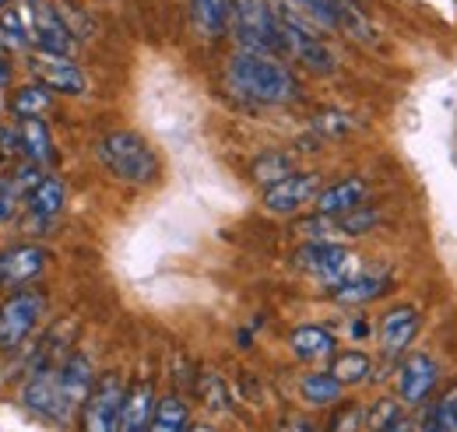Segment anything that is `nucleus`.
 Segmentation results:
<instances>
[{
	"instance_id": "obj_1",
	"label": "nucleus",
	"mask_w": 457,
	"mask_h": 432,
	"mask_svg": "<svg viewBox=\"0 0 457 432\" xmlns=\"http://www.w3.org/2000/svg\"><path fill=\"white\" fill-rule=\"evenodd\" d=\"M226 81L236 96L257 106H288L299 99V81L278 56L239 50L226 67Z\"/></svg>"
},
{
	"instance_id": "obj_2",
	"label": "nucleus",
	"mask_w": 457,
	"mask_h": 432,
	"mask_svg": "<svg viewBox=\"0 0 457 432\" xmlns=\"http://www.w3.org/2000/svg\"><path fill=\"white\" fill-rule=\"evenodd\" d=\"M96 159L113 179L130 183V187H152L159 179V172H162V162L152 152V145L134 130L103 134L96 141Z\"/></svg>"
},
{
	"instance_id": "obj_3",
	"label": "nucleus",
	"mask_w": 457,
	"mask_h": 432,
	"mask_svg": "<svg viewBox=\"0 0 457 432\" xmlns=\"http://www.w3.org/2000/svg\"><path fill=\"white\" fill-rule=\"evenodd\" d=\"M275 11H278V25H282V50H286V56L299 60L313 74H335L338 71V56L328 46V39L320 36V29L306 14H299L295 7H288L282 0H275Z\"/></svg>"
},
{
	"instance_id": "obj_4",
	"label": "nucleus",
	"mask_w": 457,
	"mask_h": 432,
	"mask_svg": "<svg viewBox=\"0 0 457 432\" xmlns=\"http://www.w3.org/2000/svg\"><path fill=\"white\" fill-rule=\"evenodd\" d=\"M228 32L236 36L239 50H253V54H268V56H286V50H282L278 11H275L271 0H232Z\"/></svg>"
},
{
	"instance_id": "obj_5",
	"label": "nucleus",
	"mask_w": 457,
	"mask_h": 432,
	"mask_svg": "<svg viewBox=\"0 0 457 432\" xmlns=\"http://www.w3.org/2000/svg\"><path fill=\"white\" fill-rule=\"evenodd\" d=\"M21 404L36 415V419H46L54 426H67L78 411L74 404L67 401L63 386H60V362H43V366H32L29 379L21 383Z\"/></svg>"
},
{
	"instance_id": "obj_6",
	"label": "nucleus",
	"mask_w": 457,
	"mask_h": 432,
	"mask_svg": "<svg viewBox=\"0 0 457 432\" xmlns=\"http://www.w3.org/2000/svg\"><path fill=\"white\" fill-rule=\"evenodd\" d=\"M295 268L317 278L324 288H338L359 270V261L348 246L335 243V239H310L295 250Z\"/></svg>"
},
{
	"instance_id": "obj_7",
	"label": "nucleus",
	"mask_w": 457,
	"mask_h": 432,
	"mask_svg": "<svg viewBox=\"0 0 457 432\" xmlns=\"http://www.w3.org/2000/svg\"><path fill=\"white\" fill-rule=\"evenodd\" d=\"M46 310V295L32 288H18L0 303V352H14L29 341Z\"/></svg>"
},
{
	"instance_id": "obj_8",
	"label": "nucleus",
	"mask_w": 457,
	"mask_h": 432,
	"mask_svg": "<svg viewBox=\"0 0 457 432\" xmlns=\"http://www.w3.org/2000/svg\"><path fill=\"white\" fill-rule=\"evenodd\" d=\"M123 394H127V383L120 373L96 377L85 404H81V432H120Z\"/></svg>"
},
{
	"instance_id": "obj_9",
	"label": "nucleus",
	"mask_w": 457,
	"mask_h": 432,
	"mask_svg": "<svg viewBox=\"0 0 457 432\" xmlns=\"http://www.w3.org/2000/svg\"><path fill=\"white\" fill-rule=\"evenodd\" d=\"M29 32H32V50L50 56H71L74 54V32L63 18V11L54 4H39L32 0V21H29Z\"/></svg>"
},
{
	"instance_id": "obj_10",
	"label": "nucleus",
	"mask_w": 457,
	"mask_h": 432,
	"mask_svg": "<svg viewBox=\"0 0 457 432\" xmlns=\"http://www.w3.org/2000/svg\"><path fill=\"white\" fill-rule=\"evenodd\" d=\"M50 264V253L46 246L39 243H14V246H4L0 250V288L7 292H18V288H29L43 270Z\"/></svg>"
},
{
	"instance_id": "obj_11",
	"label": "nucleus",
	"mask_w": 457,
	"mask_h": 432,
	"mask_svg": "<svg viewBox=\"0 0 457 432\" xmlns=\"http://www.w3.org/2000/svg\"><path fill=\"white\" fill-rule=\"evenodd\" d=\"M320 190H324L320 172H292L286 179L264 187V208L271 215H295L299 208L313 204Z\"/></svg>"
},
{
	"instance_id": "obj_12",
	"label": "nucleus",
	"mask_w": 457,
	"mask_h": 432,
	"mask_svg": "<svg viewBox=\"0 0 457 432\" xmlns=\"http://www.w3.org/2000/svg\"><path fill=\"white\" fill-rule=\"evenodd\" d=\"M67 208V187L60 176H43L29 194H25V228L36 232H50L60 212Z\"/></svg>"
},
{
	"instance_id": "obj_13",
	"label": "nucleus",
	"mask_w": 457,
	"mask_h": 432,
	"mask_svg": "<svg viewBox=\"0 0 457 432\" xmlns=\"http://www.w3.org/2000/svg\"><path fill=\"white\" fill-rule=\"evenodd\" d=\"M436 379H440V366L433 355L426 352H415L408 359H401L398 366V401L401 404H426L429 394L436 390Z\"/></svg>"
},
{
	"instance_id": "obj_14",
	"label": "nucleus",
	"mask_w": 457,
	"mask_h": 432,
	"mask_svg": "<svg viewBox=\"0 0 457 432\" xmlns=\"http://www.w3.org/2000/svg\"><path fill=\"white\" fill-rule=\"evenodd\" d=\"M419 327H422V313H419L415 306H395V310H387V313L380 317V330H377L384 355H391V359L404 355V352L411 348Z\"/></svg>"
},
{
	"instance_id": "obj_15",
	"label": "nucleus",
	"mask_w": 457,
	"mask_h": 432,
	"mask_svg": "<svg viewBox=\"0 0 457 432\" xmlns=\"http://www.w3.org/2000/svg\"><path fill=\"white\" fill-rule=\"evenodd\" d=\"M32 67H36L39 81H43L46 88L60 92V96H85V92H88V78H85V71H81L71 56L39 54L32 60Z\"/></svg>"
},
{
	"instance_id": "obj_16",
	"label": "nucleus",
	"mask_w": 457,
	"mask_h": 432,
	"mask_svg": "<svg viewBox=\"0 0 457 432\" xmlns=\"http://www.w3.org/2000/svg\"><path fill=\"white\" fill-rule=\"evenodd\" d=\"M155 383L148 377L134 379L123 394V411H120V432H148V422L155 415Z\"/></svg>"
},
{
	"instance_id": "obj_17",
	"label": "nucleus",
	"mask_w": 457,
	"mask_h": 432,
	"mask_svg": "<svg viewBox=\"0 0 457 432\" xmlns=\"http://www.w3.org/2000/svg\"><path fill=\"white\" fill-rule=\"evenodd\" d=\"M366 197H370V183L366 179H359V176H348V179H338V183H331V187H324L320 194H317V215H328V218H338L345 212H355V208H362L366 204Z\"/></svg>"
},
{
	"instance_id": "obj_18",
	"label": "nucleus",
	"mask_w": 457,
	"mask_h": 432,
	"mask_svg": "<svg viewBox=\"0 0 457 432\" xmlns=\"http://www.w3.org/2000/svg\"><path fill=\"white\" fill-rule=\"evenodd\" d=\"M288 348H292V355L303 359V362H324V359H331V355L338 352V337H335L328 327L303 324L288 334Z\"/></svg>"
},
{
	"instance_id": "obj_19",
	"label": "nucleus",
	"mask_w": 457,
	"mask_h": 432,
	"mask_svg": "<svg viewBox=\"0 0 457 432\" xmlns=\"http://www.w3.org/2000/svg\"><path fill=\"white\" fill-rule=\"evenodd\" d=\"M92 383H96V370H92L88 355L74 352V355H63V359H60V386H63L67 401L74 404V411L85 404V397H88Z\"/></svg>"
},
{
	"instance_id": "obj_20",
	"label": "nucleus",
	"mask_w": 457,
	"mask_h": 432,
	"mask_svg": "<svg viewBox=\"0 0 457 432\" xmlns=\"http://www.w3.org/2000/svg\"><path fill=\"white\" fill-rule=\"evenodd\" d=\"M387 274L377 270V274H366V270H355L348 281H342L338 288H331V299L342 303V306H362V303H373L377 295L387 292Z\"/></svg>"
},
{
	"instance_id": "obj_21",
	"label": "nucleus",
	"mask_w": 457,
	"mask_h": 432,
	"mask_svg": "<svg viewBox=\"0 0 457 432\" xmlns=\"http://www.w3.org/2000/svg\"><path fill=\"white\" fill-rule=\"evenodd\" d=\"M228 14H232V0H190V21H194L197 36H204V39L226 36Z\"/></svg>"
},
{
	"instance_id": "obj_22",
	"label": "nucleus",
	"mask_w": 457,
	"mask_h": 432,
	"mask_svg": "<svg viewBox=\"0 0 457 432\" xmlns=\"http://www.w3.org/2000/svg\"><path fill=\"white\" fill-rule=\"evenodd\" d=\"M21 148H25V162L50 169L57 162V148H54V134L46 127V120H21Z\"/></svg>"
},
{
	"instance_id": "obj_23",
	"label": "nucleus",
	"mask_w": 457,
	"mask_h": 432,
	"mask_svg": "<svg viewBox=\"0 0 457 432\" xmlns=\"http://www.w3.org/2000/svg\"><path fill=\"white\" fill-rule=\"evenodd\" d=\"M54 99H57L54 88H46L43 81H29V85H21V88L11 96V112H14L18 120H43V116L54 109Z\"/></svg>"
},
{
	"instance_id": "obj_24",
	"label": "nucleus",
	"mask_w": 457,
	"mask_h": 432,
	"mask_svg": "<svg viewBox=\"0 0 457 432\" xmlns=\"http://www.w3.org/2000/svg\"><path fill=\"white\" fill-rule=\"evenodd\" d=\"M342 394L345 386L331 377V370L328 373H306L299 379V397L310 408H335V404H342Z\"/></svg>"
},
{
	"instance_id": "obj_25",
	"label": "nucleus",
	"mask_w": 457,
	"mask_h": 432,
	"mask_svg": "<svg viewBox=\"0 0 457 432\" xmlns=\"http://www.w3.org/2000/svg\"><path fill=\"white\" fill-rule=\"evenodd\" d=\"M187 429H190V408H187V401L176 397V394L159 397L155 415L148 422V432H187Z\"/></svg>"
},
{
	"instance_id": "obj_26",
	"label": "nucleus",
	"mask_w": 457,
	"mask_h": 432,
	"mask_svg": "<svg viewBox=\"0 0 457 432\" xmlns=\"http://www.w3.org/2000/svg\"><path fill=\"white\" fill-rule=\"evenodd\" d=\"M331 377L338 379L342 386H355V383L373 377V359H370L366 352H359V348H352V352H335V355H331Z\"/></svg>"
},
{
	"instance_id": "obj_27",
	"label": "nucleus",
	"mask_w": 457,
	"mask_h": 432,
	"mask_svg": "<svg viewBox=\"0 0 457 432\" xmlns=\"http://www.w3.org/2000/svg\"><path fill=\"white\" fill-rule=\"evenodd\" d=\"M0 46L11 50V54H25V50H32V32H29V21H25L21 7H7V11H0Z\"/></svg>"
},
{
	"instance_id": "obj_28",
	"label": "nucleus",
	"mask_w": 457,
	"mask_h": 432,
	"mask_svg": "<svg viewBox=\"0 0 457 432\" xmlns=\"http://www.w3.org/2000/svg\"><path fill=\"white\" fill-rule=\"evenodd\" d=\"M310 127H313V134H317L320 141H345L348 134L359 130V120H355L352 112H345V109H324V112L313 116Z\"/></svg>"
},
{
	"instance_id": "obj_29",
	"label": "nucleus",
	"mask_w": 457,
	"mask_h": 432,
	"mask_svg": "<svg viewBox=\"0 0 457 432\" xmlns=\"http://www.w3.org/2000/svg\"><path fill=\"white\" fill-rule=\"evenodd\" d=\"M292 172H295V159H292L288 152H264V155H257L253 165H250V176H253L261 187H271V183L286 179Z\"/></svg>"
},
{
	"instance_id": "obj_30",
	"label": "nucleus",
	"mask_w": 457,
	"mask_h": 432,
	"mask_svg": "<svg viewBox=\"0 0 457 432\" xmlns=\"http://www.w3.org/2000/svg\"><path fill=\"white\" fill-rule=\"evenodd\" d=\"M282 4L306 14L317 29H338V4L342 0H282Z\"/></svg>"
},
{
	"instance_id": "obj_31",
	"label": "nucleus",
	"mask_w": 457,
	"mask_h": 432,
	"mask_svg": "<svg viewBox=\"0 0 457 432\" xmlns=\"http://www.w3.org/2000/svg\"><path fill=\"white\" fill-rule=\"evenodd\" d=\"M377 225H380V212H377V208H366V204L335 218V232H342V236H366V232H373Z\"/></svg>"
},
{
	"instance_id": "obj_32",
	"label": "nucleus",
	"mask_w": 457,
	"mask_h": 432,
	"mask_svg": "<svg viewBox=\"0 0 457 432\" xmlns=\"http://www.w3.org/2000/svg\"><path fill=\"white\" fill-rule=\"evenodd\" d=\"M25 204V190L18 187L14 172H0V225L14 221V215L21 212Z\"/></svg>"
},
{
	"instance_id": "obj_33",
	"label": "nucleus",
	"mask_w": 457,
	"mask_h": 432,
	"mask_svg": "<svg viewBox=\"0 0 457 432\" xmlns=\"http://www.w3.org/2000/svg\"><path fill=\"white\" fill-rule=\"evenodd\" d=\"M401 415V401L398 397H377L370 408H366V429L370 432H384L391 422H398Z\"/></svg>"
},
{
	"instance_id": "obj_34",
	"label": "nucleus",
	"mask_w": 457,
	"mask_h": 432,
	"mask_svg": "<svg viewBox=\"0 0 457 432\" xmlns=\"http://www.w3.org/2000/svg\"><path fill=\"white\" fill-rule=\"evenodd\" d=\"M366 429V408L362 404H342L331 419L328 432H359Z\"/></svg>"
},
{
	"instance_id": "obj_35",
	"label": "nucleus",
	"mask_w": 457,
	"mask_h": 432,
	"mask_svg": "<svg viewBox=\"0 0 457 432\" xmlns=\"http://www.w3.org/2000/svg\"><path fill=\"white\" fill-rule=\"evenodd\" d=\"M11 159H25L21 123H0V162L11 165Z\"/></svg>"
},
{
	"instance_id": "obj_36",
	"label": "nucleus",
	"mask_w": 457,
	"mask_h": 432,
	"mask_svg": "<svg viewBox=\"0 0 457 432\" xmlns=\"http://www.w3.org/2000/svg\"><path fill=\"white\" fill-rule=\"evenodd\" d=\"M204 401H208V408H215V411H226L228 408L226 383H222V377L204 373Z\"/></svg>"
},
{
	"instance_id": "obj_37",
	"label": "nucleus",
	"mask_w": 457,
	"mask_h": 432,
	"mask_svg": "<svg viewBox=\"0 0 457 432\" xmlns=\"http://www.w3.org/2000/svg\"><path fill=\"white\" fill-rule=\"evenodd\" d=\"M436 419H440L444 432H457V390H451V394L436 404Z\"/></svg>"
},
{
	"instance_id": "obj_38",
	"label": "nucleus",
	"mask_w": 457,
	"mask_h": 432,
	"mask_svg": "<svg viewBox=\"0 0 457 432\" xmlns=\"http://www.w3.org/2000/svg\"><path fill=\"white\" fill-rule=\"evenodd\" d=\"M278 432H320L310 419H303V415H292V419H286L282 422V429Z\"/></svg>"
},
{
	"instance_id": "obj_39",
	"label": "nucleus",
	"mask_w": 457,
	"mask_h": 432,
	"mask_svg": "<svg viewBox=\"0 0 457 432\" xmlns=\"http://www.w3.org/2000/svg\"><path fill=\"white\" fill-rule=\"evenodd\" d=\"M348 334H352V341H366V337H370V324H366V320H352V324H348Z\"/></svg>"
},
{
	"instance_id": "obj_40",
	"label": "nucleus",
	"mask_w": 457,
	"mask_h": 432,
	"mask_svg": "<svg viewBox=\"0 0 457 432\" xmlns=\"http://www.w3.org/2000/svg\"><path fill=\"white\" fill-rule=\"evenodd\" d=\"M4 85H11V60L7 56H0V88Z\"/></svg>"
},
{
	"instance_id": "obj_41",
	"label": "nucleus",
	"mask_w": 457,
	"mask_h": 432,
	"mask_svg": "<svg viewBox=\"0 0 457 432\" xmlns=\"http://www.w3.org/2000/svg\"><path fill=\"white\" fill-rule=\"evenodd\" d=\"M384 432H411V419H404V415H401L398 422H391Z\"/></svg>"
},
{
	"instance_id": "obj_42",
	"label": "nucleus",
	"mask_w": 457,
	"mask_h": 432,
	"mask_svg": "<svg viewBox=\"0 0 457 432\" xmlns=\"http://www.w3.org/2000/svg\"><path fill=\"white\" fill-rule=\"evenodd\" d=\"M187 432H215V429H208V426H190Z\"/></svg>"
},
{
	"instance_id": "obj_43",
	"label": "nucleus",
	"mask_w": 457,
	"mask_h": 432,
	"mask_svg": "<svg viewBox=\"0 0 457 432\" xmlns=\"http://www.w3.org/2000/svg\"><path fill=\"white\" fill-rule=\"evenodd\" d=\"M11 7V0H0V11H7Z\"/></svg>"
},
{
	"instance_id": "obj_44",
	"label": "nucleus",
	"mask_w": 457,
	"mask_h": 432,
	"mask_svg": "<svg viewBox=\"0 0 457 432\" xmlns=\"http://www.w3.org/2000/svg\"><path fill=\"white\" fill-rule=\"evenodd\" d=\"M0 109H4V106H0Z\"/></svg>"
}]
</instances>
